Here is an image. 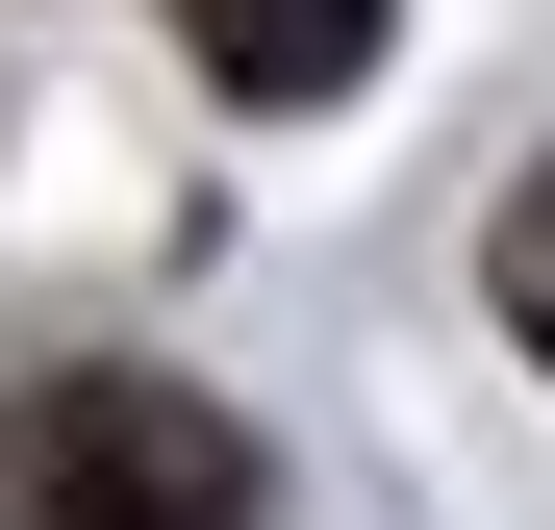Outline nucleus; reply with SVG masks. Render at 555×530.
Segmentation results:
<instances>
[{
    "label": "nucleus",
    "instance_id": "f257e3e1",
    "mask_svg": "<svg viewBox=\"0 0 555 530\" xmlns=\"http://www.w3.org/2000/svg\"><path fill=\"white\" fill-rule=\"evenodd\" d=\"M0 530H278V455L203 379H26L0 404Z\"/></svg>",
    "mask_w": 555,
    "mask_h": 530
},
{
    "label": "nucleus",
    "instance_id": "f03ea898",
    "mask_svg": "<svg viewBox=\"0 0 555 530\" xmlns=\"http://www.w3.org/2000/svg\"><path fill=\"white\" fill-rule=\"evenodd\" d=\"M177 51H203L228 102H353V76H379V0H177Z\"/></svg>",
    "mask_w": 555,
    "mask_h": 530
},
{
    "label": "nucleus",
    "instance_id": "7ed1b4c3",
    "mask_svg": "<svg viewBox=\"0 0 555 530\" xmlns=\"http://www.w3.org/2000/svg\"><path fill=\"white\" fill-rule=\"evenodd\" d=\"M505 303H530V353H555V177L505 203Z\"/></svg>",
    "mask_w": 555,
    "mask_h": 530
}]
</instances>
